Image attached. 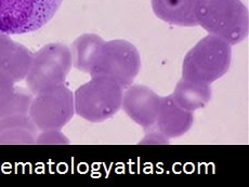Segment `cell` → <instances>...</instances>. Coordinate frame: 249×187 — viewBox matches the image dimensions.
<instances>
[{
	"label": "cell",
	"mask_w": 249,
	"mask_h": 187,
	"mask_svg": "<svg viewBox=\"0 0 249 187\" xmlns=\"http://www.w3.org/2000/svg\"><path fill=\"white\" fill-rule=\"evenodd\" d=\"M161 98L143 85H130L124 89L122 108L136 123L145 129L155 127Z\"/></svg>",
	"instance_id": "ba28073f"
},
{
	"label": "cell",
	"mask_w": 249,
	"mask_h": 187,
	"mask_svg": "<svg viewBox=\"0 0 249 187\" xmlns=\"http://www.w3.org/2000/svg\"><path fill=\"white\" fill-rule=\"evenodd\" d=\"M124 88L104 76H92L75 91V113L90 122H102L122 108Z\"/></svg>",
	"instance_id": "3957f363"
},
{
	"label": "cell",
	"mask_w": 249,
	"mask_h": 187,
	"mask_svg": "<svg viewBox=\"0 0 249 187\" xmlns=\"http://www.w3.org/2000/svg\"><path fill=\"white\" fill-rule=\"evenodd\" d=\"M171 97L180 107L193 113L195 110L207 106L212 99V89L210 85L182 78L177 84Z\"/></svg>",
	"instance_id": "7c38bea8"
},
{
	"label": "cell",
	"mask_w": 249,
	"mask_h": 187,
	"mask_svg": "<svg viewBox=\"0 0 249 187\" xmlns=\"http://www.w3.org/2000/svg\"><path fill=\"white\" fill-rule=\"evenodd\" d=\"M232 61V46L222 38L207 35L184 56L182 78L210 85L228 73Z\"/></svg>",
	"instance_id": "7a4b0ae2"
},
{
	"label": "cell",
	"mask_w": 249,
	"mask_h": 187,
	"mask_svg": "<svg viewBox=\"0 0 249 187\" xmlns=\"http://www.w3.org/2000/svg\"><path fill=\"white\" fill-rule=\"evenodd\" d=\"M74 114V93L65 85L35 94L28 112L39 132L61 130Z\"/></svg>",
	"instance_id": "52a82bcc"
},
{
	"label": "cell",
	"mask_w": 249,
	"mask_h": 187,
	"mask_svg": "<svg viewBox=\"0 0 249 187\" xmlns=\"http://www.w3.org/2000/svg\"><path fill=\"white\" fill-rule=\"evenodd\" d=\"M155 16L177 26H197L195 8L197 0H151Z\"/></svg>",
	"instance_id": "30bf717a"
},
{
	"label": "cell",
	"mask_w": 249,
	"mask_h": 187,
	"mask_svg": "<svg viewBox=\"0 0 249 187\" xmlns=\"http://www.w3.org/2000/svg\"><path fill=\"white\" fill-rule=\"evenodd\" d=\"M73 66L71 49L62 44H48L33 54L26 75L27 88L33 94L65 85Z\"/></svg>",
	"instance_id": "5b68a950"
},
{
	"label": "cell",
	"mask_w": 249,
	"mask_h": 187,
	"mask_svg": "<svg viewBox=\"0 0 249 187\" xmlns=\"http://www.w3.org/2000/svg\"><path fill=\"white\" fill-rule=\"evenodd\" d=\"M38 129L30 115H17L0 119V144H36Z\"/></svg>",
	"instance_id": "8fae6325"
},
{
	"label": "cell",
	"mask_w": 249,
	"mask_h": 187,
	"mask_svg": "<svg viewBox=\"0 0 249 187\" xmlns=\"http://www.w3.org/2000/svg\"><path fill=\"white\" fill-rule=\"evenodd\" d=\"M141 68V57L137 48L124 39L104 41L90 69V75L112 78L126 89Z\"/></svg>",
	"instance_id": "8992f818"
},
{
	"label": "cell",
	"mask_w": 249,
	"mask_h": 187,
	"mask_svg": "<svg viewBox=\"0 0 249 187\" xmlns=\"http://www.w3.org/2000/svg\"><path fill=\"white\" fill-rule=\"evenodd\" d=\"M157 130V129H156ZM145 140L141 142V143H148V144H164V143H168L169 138L165 136L160 131H152L147 134V136L144 137Z\"/></svg>",
	"instance_id": "e0dca14e"
},
{
	"label": "cell",
	"mask_w": 249,
	"mask_h": 187,
	"mask_svg": "<svg viewBox=\"0 0 249 187\" xmlns=\"http://www.w3.org/2000/svg\"><path fill=\"white\" fill-rule=\"evenodd\" d=\"M33 99L34 94L30 90L16 87L13 92L0 104V119L17 115H28Z\"/></svg>",
	"instance_id": "5bb4252c"
},
{
	"label": "cell",
	"mask_w": 249,
	"mask_h": 187,
	"mask_svg": "<svg viewBox=\"0 0 249 187\" xmlns=\"http://www.w3.org/2000/svg\"><path fill=\"white\" fill-rule=\"evenodd\" d=\"M69 140L60 130H46L38 132L36 144H69Z\"/></svg>",
	"instance_id": "9a60e30c"
},
{
	"label": "cell",
	"mask_w": 249,
	"mask_h": 187,
	"mask_svg": "<svg viewBox=\"0 0 249 187\" xmlns=\"http://www.w3.org/2000/svg\"><path fill=\"white\" fill-rule=\"evenodd\" d=\"M63 0H0V33L22 35L44 27Z\"/></svg>",
	"instance_id": "277c9868"
},
{
	"label": "cell",
	"mask_w": 249,
	"mask_h": 187,
	"mask_svg": "<svg viewBox=\"0 0 249 187\" xmlns=\"http://www.w3.org/2000/svg\"><path fill=\"white\" fill-rule=\"evenodd\" d=\"M192 112L180 107L171 95L161 98L156 120V129L168 138H177L188 132L193 126Z\"/></svg>",
	"instance_id": "9c48e42d"
},
{
	"label": "cell",
	"mask_w": 249,
	"mask_h": 187,
	"mask_svg": "<svg viewBox=\"0 0 249 187\" xmlns=\"http://www.w3.org/2000/svg\"><path fill=\"white\" fill-rule=\"evenodd\" d=\"M14 81L9 76L0 70V104L10 95L14 90Z\"/></svg>",
	"instance_id": "2e32d148"
},
{
	"label": "cell",
	"mask_w": 249,
	"mask_h": 187,
	"mask_svg": "<svg viewBox=\"0 0 249 187\" xmlns=\"http://www.w3.org/2000/svg\"><path fill=\"white\" fill-rule=\"evenodd\" d=\"M104 40L95 34H84L76 39L71 48V62L76 69L90 73Z\"/></svg>",
	"instance_id": "4fadbf2b"
},
{
	"label": "cell",
	"mask_w": 249,
	"mask_h": 187,
	"mask_svg": "<svg viewBox=\"0 0 249 187\" xmlns=\"http://www.w3.org/2000/svg\"><path fill=\"white\" fill-rule=\"evenodd\" d=\"M195 16L197 25L231 46L248 35V10L241 0H197Z\"/></svg>",
	"instance_id": "6da1fadb"
}]
</instances>
